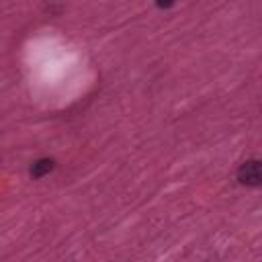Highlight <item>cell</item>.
Returning a JSON list of instances; mask_svg holds the SVG:
<instances>
[{
    "instance_id": "obj_1",
    "label": "cell",
    "mask_w": 262,
    "mask_h": 262,
    "mask_svg": "<svg viewBox=\"0 0 262 262\" xmlns=\"http://www.w3.org/2000/svg\"><path fill=\"white\" fill-rule=\"evenodd\" d=\"M237 180L246 186H258L260 184V162L258 160L244 162L237 170Z\"/></svg>"
},
{
    "instance_id": "obj_2",
    "label": "cell",
    "mask_w": 262,
    "mask_h": 262,
    "mask_svg": "<svg viewBox=\"0 0 262 262\" xmlns=\"http://www.w3.org/2000/svg\"><path fill=\"white\" fill-rule=\"evenodd\" d=\"M51 170H53V160L43 158V160H37V162L33 164V168H31V176H33V178H41V176L49 174Z\"/></svg>"
},
{
    "instance_id": "obj_3",
    "label": "cell",
    "mask_w": 262,
    "mask_h": 262,
    "mask_svg": "<svg viewBox=\"0 0 262 262\" xmlns=\"http://www.w3.org/2000/svg\"><path fill=\"white\" fill-rule=\"evenodd\" d=\"M156 4H158L160 8H170V6L174 4V0H156Z\"/></svg>"
}]
</instances>
